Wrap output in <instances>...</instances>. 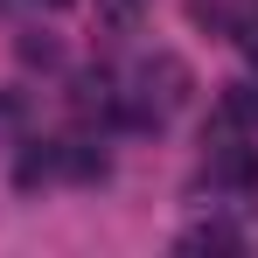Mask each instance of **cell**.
Wrapping results in <instances>:
<instances>
[{
    "label": "cell",
    "mask_w": 258,
    "mask_h": 258,
    "mask_svg": "<svg viewBox=\"0 0 258 258\" xmlns=\"http://www.w3.org/2000/svg\"><path fill=\"white\" fill-rule=\"evenodd\" d=\"M181 251H237V230L203 223V230H188V237H181Z\"/></svg>",
    "instance_id": "277c9868"
},
{
    "label": "cell",
    "mask_w": 258,
    "mask_h": 258,
    "mask_svg": "<svg viewBox=\"0 0 258 258\" xmlns=\"http://www.w3.org/2000/svg\"><path fill=\"white\" fill-rule=\"evenodd\" d=\"M216 126L258 133V84H223V91H216Z\"/></svg>",
    "instance_id": "3957f363"
},
{
    "label": "cell",
    "mask_w": 258,
    "mask_h": 258,
    "mask_svg": "<svg viewBox=\"0 0 258 258\" xmlns=\"http://www.w3.org/2000/svg\"><path fill=\"white\" fill-rule=\"evenodd\" d=\"M210 181L230 196H251L258 188V147H216L210 154Z\"/></svg>",
    "instance_id": "7a4b0ae2"
},
{
    "label": "cell",
    "mask_w": 258,
    "mask_h": 258,
    "mask_svg": "<svg viewBox=\"0 0 258 258\" xmlns=\"http://www.w3.org/2000/svg\"><path fill=\"white\" fill-rule=\"evenodd\" d=\"M42 7H70V0H42Z\"/></svg>",
    "instance_id": "8992f818"
},
{
    "label": "cell",
    "mask_w": 258,
    "mask_h": 258,
    "mask_svg": "<svg viewBox=\"0 0 258 258\" xmlns=\"http://www.w3.org/2000/svg\"><path fill=\"white\" fill-rule=\"evenodd\" d=\"M237 49L258 63V14H244V21H237Z\"/></svg>",
    "instance_id": "5b68a950"
},
{
    "label": "cell",
    "mask_w": 258,
    "mask_h": 258,
    "mask_svg": "<svg viewBox=\"0 0 258 258\" xmlns=\"http://www.w3.org/2000/svg\"><path fill=\"white\" fill-rule=\"evenodd\" d=\"M188 91H196L188 63L161 49V56H147V63L126 77V119H133V126H168L174 112L188 105Z\"/></svg>",
    "instance_id": "6da1fadb"
},
{
    "label": "cell",
    "mask_w": 258,
    "mask_h": 258,
    "mask_svg": "<svg viewBox=\"0 0 258 258\" xmlns=\"http://www.w3.org/2000/svg\"><path fill=\"white\" fill-rule=\"evenodd\" d=\"M119 7H133V0H119Z\"/></svg>",
    "instance_id": "52a82bcc"
}]
</instances>
